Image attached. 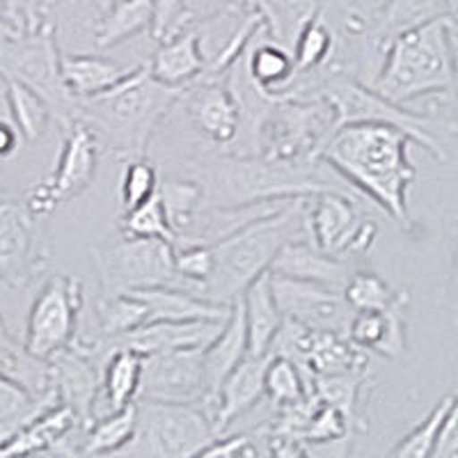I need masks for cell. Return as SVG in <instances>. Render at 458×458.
I'll use <instances>...</instances> for the list:
<instances>
[{"label": "cell", "instance_id": "cell-1", "mask_svg": "<svg viewBox=\"0 0 458 458\" xmlns=\"http://www.w3.org/2000/svg\"><path fill=\"white\" fill-rule=\"evenodd\" d=\"M411 142L408 133L390 124H346L326 142L321 161L355 193L369 198L399 225L411 227L408 191L417 177L408 158Z\"/></svg>", "mask_w": 458, "mask_h": 458}, {"label": "cell", "instance_id": "cell-2", "mask_svg": "<svg viewBox=\"0 0 458 458\" xmlns=\"http://www.w3.org/2000/svg\"><path fill=\"white\" fill-rule=\"evenodd\" d=\"M195 179L202 183L204 207H245V204L301 199L326 191L355 193L321 158L312 161H284L261 154H218L191 163Z\"/></svg>", "mask_w": 458, "mask_h": 458}, {"label": "cell", "instance_id": "cell-3", "mask_svg": "<svg viewBox=\"0 0 458 458\" xmlns=\"http://www.w3.org/2000/svg\"><path fill=\"white\" fill-rule=\"evenodd\" d=\"M183 92L186 89L158 83L149 64H138L117 88L81 101V122L97 133L101 147L114 158H145L151 136L182 101Z\"/></svg>", "mask_w": 458, "mask_h": 458}, {"label": "cell", "instance_id": "cell-4", "mask_svg": "<svg viewBox=\"0 0 458 458\" xmlns=\"http://www.w3.org/2000/svg\"><path fill=\"white\" fill-rule=\"evenodd\" d=\"M305 199H293L276 214L245 225L211 245L214 271L199 289V296L220 305H234L257 277L271 271L282 245L302 239L298 232H308Z\"/></svg>", "mask_w": 458, "mask_h": 458}, {"label": "cell", "instance_id": "cell-5", "mask_svg": "<svg viewBox=\"0 0 458 458\" xmlns=\"http://www.w3.org/2000/svg\"><path fill=\"white\" fill-rule=\"evenodd\" d=\"M452 19H440L394 39L369 88L399 106L424 97H445L454 104L456 72L449 35Z\"/></svg>", "mask_w": 458, "mask_h": 458}, {"label": "cell", "instance_id": "cell-6", "mask_svg": "<svg viewBox=\"0 0 458 458\" xmlns=\"http://www.w3.org/2000/svg\"><path fill=\"white\" fill-rule=\"evenodd\" d=\"M302 97H321L335 113V131L346 124L378 122L401 129L412 142L427 149L436 161L449 158L443 140L436 136V120L431 114L415 113L406 106L392 104L374 88L346 72H326L302 76Z\"/></svg>", "mask_w": 458, "mask_h": 458}, {"label": "cell", "instance_id": "cell-7", "mask_svg": "<svg viewBox=\"0 0 458 458\" xmlns=\"http://www.w3.org/2000/svg\"><path fill=\"white\" fill-rule=\"evenodd\" d=\"M63 51L51 21L35 30H23L12 42L0 47V76H12L35 89L51 108L53 122L64 131L81 122V101L69 92L60 69Z\"/></svg>", "mask_w": 458, "mask_h": 458}, {"label": "cell", "instance_id": "cell-8", "mask_svg": "<svg viewBox=\"0 0 458 458\" xmlns=\"http://www.w3.org/2000/svg\"><path fill=\"white\" fill-rule=\"evenodd\" d=\"M101 296H126L158 286L186 289L174 264V248L158 239H126L92 248ZM188 292V289H186Z\"/></svg>", "mask_w": 458, "mask_h": 458}, {"label": "cell", "instance_id": "cell-9", "mask_svg": "<svg viewBox=\"0 0 458 458\" xmlns=\"http://www.w3.org/2000/svg\"><path fill=\"white\" fill-rule=\"evenodd\" d=\"M202 406L138 399V431L120 458H191L216 440Z\"/></svg>", "mask_w": 458, "mask_h": 458}, {"label": "cell", "instance_id": "cell-10", "mask_svg": "<svg viewBox=\"0 0 458 458\" xmlns=\"http://www.w3.org/2000/svg\"><path fill=\"white\" fill-rule=\"evenodd\" d=\"M308 234L328 255L353 259L371 250L378 225L362 216L358 198L344 191H326L305 199Z\"/></svg>", "mask_w": 458, "mask_h": 458}, {"label": "cell", "instance_id": "cell-11", "mask_svg": "<svg viewBox=\"0 0 458 458\" xmlns=\"http://www.w3.org/2000/svg\"><path fill=\"white\" fill-rule=\"evenodd\" d=\"M83 282L73 276H53L32 301L26 326V346L51 362L79 337Z\"/></svg>", "mask_w": 458, "mask_h": 458}, {"label": "cell", "instance_id": "cell-12", "mask_svg": "<svg viewBox=\"0 0 458 458\" xmlns=\"http://www.w3.org/2000/svg\"><path fill=\"white\" fill-rule=\"evenodd\" d=\"M104 147L85 122H76L64 131V140L57 154V163L47 182L28 191L26 208L35 218L53 214L60 204L79 198L92 183Z\"/></svg>", "mask_w": 458, "mask_h": 458}, {"label": "cell", "instance_id": "cell-13", "mask_svg": "<svg viewBox=\"0 0 458 458\" xmlns=\"http://www.w3.org/2000/svg\"><path fill=\"white\" fill-rule=\"evenodd\" d=\"M48 245L39 218L10 198L0 202V286L26 289L47 271Z\"/></svg>", "mask_w": 458, "mask_h": 458}, {"label": "cell", "instance_id": "cell-14", "mask_svg": "<svg viewBox=\"0 0 458 458\" xmlns=\"http://www.w3.org/2000/svg\"><path fill=\"white\" fill-rule=\"evenodd\" d=\"M195 28L207 60L204 76H225L266 26L250 0H232L202 21H195Z\"/></svg>", "mask_w": 458, "mask_h": 458}, {"label": "cell", "instance_id": "cell-15", "mask_svg": "<svg viewBox=\"0 0 458 458\" xmlns=\"http://www.w3.org/2000/svg\"><path fill=\"white\" fill-rule=\"evenodd\" d=\"M271 282L282 317L305 323L314 330H330L349 337V326L355 312L344 298V292L276 273H271Z\"/></svg>", "mask_w": 458, "mask_h": 458}, {"label": "cell", "instance_id": "cell-16", "mask_svg": "<svg viewBox=\"0 0 458 458\" xmlns=\"http://www.w3.org/2000/svg\"><path fill=\"white\" fill-rule=\"evenodd\" d=\"M188 120L204 140L234 147L241 133V106L225 76H202L183 92Z\"/></svg>", "mask_w": 458, "mask_h": 458}, {"label": "cell", "instance_id": "cell-17", "mask_svg": "<svg viewBox=\"0 0 458 458\" xmlns=\"http://www.w3.org/2000/svg\"><path fill=\"white\" fill-rule=\"evenodd\" d=\"M202 353L204 351H174L145 355L140 399L202 406L207 394Z\"/></svg>", "mask_w": 458, "mask_h": 458}, {"label": "cell", "instance_id": "cell-18", "mask_svg": "<svg viewBox=\"0 0 458 458\" xmlns=\"http://www.w3.org/2000/svg\"><path fill=\"white\" fill-rule=\"evenodd\" d=\"M456 14L458 0H386L383 7L369 19V30H367V48L374 64V76L394 39Z\"/></svg>", "mask_w": 458, "mask_h": 458}, {"label": "cell", "instance_id": "cell-19", "mask_svg": "<svg viewBox=\"0 0 458 458\" xmlns=\"http://www.w3.org/2000/svg\"><path fill=\"white\" fill-rule=\"evenodd\" d=\"M53 387L63 403H67L83 428L94 422V406L101 390V365L79 344L51 360Z\"/></svg>", "mask_w": 458, "mask_h": 458}, {"label": "cell", "instance_id": "cell-20", "mask_svg": "<svg viewBox=\"0 0 458 458\" xmlns=\"http://www.w3.org/2000/svg\"><path fill=\"white\" fill-rule=\"evenodd\" d=\"M271 273L344 292V286L351 280L355 268L351 259L328 255L321 248H317L310 239H296L282 245V250L277 252L276 261L271 266Z\"/></svg>", "mask_w": 458, "mask_h": 458}, {"label": "cell", "instance_id": "cell-21", "mask_svg": "<svg viewBox=\"0 0 458 458\" xmlns=\"http://www.w3.org/2000/svg\"><path fill=\"white\" fill-rule=\"evenodd\" d=\"M271 362L268 355H248V358L236 367L227 378L223 380L218 394H216L214 408H211V422L218 436H223L225 428L236 422L241 415L255 408L266 396V369Z\"/></svg>", "mask_w": 458, "mask_h": 458}, {"label": "cell", "instance_id": "cell-22", "mask_svg": "<svg viewBox=\"0 0 458 458\" xmlns=\"http://www.w3.org/2000/svg\"><path fill=\"white\" fill-rule=\"evenodd\" d=\"M248 355H250V349H248V330H245L243 308H241V301H236L232 305V312H229V318L225 321L220 335L208 344L202 353L204 380H207V394H204L202 408L207 411L208 417H211V408H214L216 394H218L223 380Z\"/></svg>", "mask_w": 458, "mask_h": 458}, {"label": "cell", "instance_id": "cell-23", "mask_svg": "<svg viewBox=\"0 0 458 458\" xmlns=\"http://www.w3.org/2000/svg\"><path fill=\"white\" fill-rule=\"evenodd\" d=\"M151 76L167 88L188 89L198 83L207 73V60H204L199 35L195 23L172 39L161 42L149 63Z\"/></svg>", "mask_w": 458, "mask_h": 458}, {"label": "cell", "instance_id": "cell-24", "mask_svg": "<svg viewBox=\"0 0 458 458\" xmlns=\"http://www.w3.org/2000/svg\"><path fill=\"white\" fill-rule=\"evenodd\" d=\"M76 427H81L76 412L60 401L3 440L0 458H30L35 454L48 452L64 443Z\"/></svg>", "mask_w": 458, "mask_h": 458}, {"label": "cell", "instance_id": "cell-25", "mask_svg": "<svg viewBox=\"0 0 458 458\" xmlns=\"http://www.w3.org/2000/svg\"><path fill=\"white\" fill-rule=\"evenodd\" d=\"M248 79L271 97H289L296 83V63L289 48L280 47L266 35V28L255 37V42L243 55Z\"/></svg>", "mask_w": 458, "mask_h": 458}, {"label": "cell", "instance_id": "cell-26", "mask_svg": "<svg viewBox=\"0 0 458 458\" xmlns=\"http://www.w3.org/2000/svg\"><path fill=\"white\" fill-rule=\"evenodd\" d=\"M136 67L138 64L126 67V64L114 63L108 57L85 55V53H63V57H60L64 83L79 101H88L110 92L122 81L129 79L131 73L136 72Z\"/></svg>", "mask_w": 458, "mask_h": 458}, {"label": "cell", "instance_id": "cell-27", "mask_svg": "<svg viewBox=\"0 0 458 458\" xmlns=\"http://www.w3.org/2000/svg\"><path fill=\"white\" fill-rule=\"evenodd\" d=\"M245 317V330H248V349L250 355H268L271 346L280 333L284 317L277 308L276 293H273L271 271L257 277L243 296L239 298Z\"/></svg>", "mask_w": 458, "mask_h": 458}, {"label": "cell", "instance_id": "cell-28", "mask_svg": "<svg viewBox=\"0 0 458 458\" xmlns=\"http://www.w3.org/2000/svg\"><path fill=\"white\" fill-rule=\"evenodd\" d=\"M367 369H369V362H367L365 351L355 346L346 335L330 333V330H314L308 358L301 367L310 392L317 376L367 374Z\"/></svg>", "mask_w": 458, "mask_h": 458}, {"label": "cell", "instance_id": "cell-29", "mask_svg": "<svg viewBox=\"0 0 458 458\" xmlns=\"http://www.w3.org/2000/svg\"><path fill=\"white\" fill-rule=\"evenodd\" d=\"M399 305L387 312H355L349 326V339L362 351L386 360H401L406 353V312Z\"/></svg>", "mask_w": 458, "mask_h": 458}, {"label": "cell", "instance_id": "cell-30", "mask_svg": "<svg viewBox=\"0 0 458 458\" xmlns=\"http://www.w3.org/2000/svg\"><path fill=\"white\" fill-rule=\"evenodd\" d=\"M0 376H5L32 396H44L53 390L51 362L32 355L26 342L12 337L3 318H0Z\"/></svg>", "mask_w": 458, "mask_h": 458}, {"label": "cell", "instance_id": "cell-31", "mask_svg": "<svg viewBox=\"0 0 458 458\" xmlns=\"http://www.w3.org/2000/svg\"><path fill=\"white\" fill-rule=\"evenodd\" d=\"M145 355L131 349L110 351L101 367V390L108 411H122L140 399Z\"/></svg>", "mask_w": 458, "mask_h": 458}, {"label": "cell", "instance_id": "cell-32", "mask_svg": "<svg viewBox=\"0 0 458 458\" xmlns=\"http://www.w3.org/2000/svg\"><path fill=\"white\" fill-rule=\"evenodd\" d=\"M264 19L266 35L293 53L298 37L321 12V0H250Z\"/></svg>", "mask_w": 458, "mask_h": 458}, {"label": "cell", "instance_id": "cell-33", "mask_svg": "<svg viewBox=\"0 0 458 458\" xmlns=\"http://www.w3.org/2000/svg\"><path fill=\"white\" fill-rule=\"evenodd\" d=\"M154 26L151 0H113L108 10L101 12L94 23V44L97 48H110L140 35Z\"/></svg>", "mask_w": 458, "mask_h": 458}, {"label": "cell", "instance_id": "cell-34", "mask_svg": "<svg viewBox=\"0 0 458 458\" xmlns=\"http://www.w3.org/2000/svg\"><path fill=\"white\" fill-rule=\"evenodd\" d=\"M0 81L5 85V104L10 110L12 124L19 129L23 140L37 142L44 136L48 122L53 120L51 108L35 89L23 85L21 81L12 79V76H0Z\"/></svg>", "mask_w": 458, "mask_h": 458}, {"label": "cell", "instance_id": "cell-35", "mask_svg": "<svg viewBox=\"0 0 458 458\" xmlns=\"http://www.w3.org/2000/svg\"><path fill=\"white\" fill-rule=\"evenodd\" d=\"M339 53V35L333 23L318 12V16L298 37L293 47V63L298 76L323 73L330 69Z\"/></svg>", "mask_w": 458, "mask_h": 458}, {"label": "cell", "instance_id": "cell-36", "mask_svg": "<svg viewBox=\"0 0 458 458\" xmlns=\"http://www.w3.org/2000/svg\"><path fill=\"white\" fill-rule=\"evenodd\" d=\"M138 431V401L122 411H110L101 420H94L83 443L85 456H110L120 454L133 443Z\"/></svg>", "mask_w": 458, "mask_h": 458}, {"label": "cell", "instance_id": "cell-37", "mask_svg": "<svg viewBox=\"0 0 458 458\" xmlns=\"http://www.w3.org/2000/svg\"><path fill=\"white\" fill-rule=\"evenodd\" d=\"M55 403H60L55 387L44 396H32L5 376H0V443Z\"/></svg>", "mask_w": 458, "mask_h": 458}, {"label": "cell", "instance_id": "cell-38", "mask_svg": "<svg viewBox=\"0 0 458 458\" xmlns=\"http://www.w3.org/2000/svg\"><path fill=\"white\" fill-rule=\"evenodd\" d=\"M94 317L99 330L97 339H114L147 326L149 312L140 296L126 293V296H101L94 305Z\"/></svg>", "mask_w": 458, "mask_h": 458}, {"label": "cell", "instance_id": "cell-39", "mask_svg": "<svg viewBox=\"0 0 458 458\" xmlns=\"http://www.w3.org/2000/svg\"><path fill=\"white\" fill-rule=\"evenodd\" d=\"M344 298L353 312H387L411 302L408 292H394L380 276L369 271H355L344 286Z\"/></svg>", "mask_w": 458, "mask_h": 458}, {"label": "cell", "instance_id": "cell-40", "mask_svg": "<svg viewBox=\"0 0 458 458\" xmlns=\"http://www.w3.org/2000/svg\"><path fill=\"white\" fill-rule=\"evenodd\" d=\"M158 195H161L163 208H165L167 220H170L174 234L183 236L188 227L193 225L198 214L204 207V191L202 183L195 177H177L165 179L158 186Z\"/></svg>", "mask_w": 458, "mask_h": 458}, {"label": "cell", "instance_id": "cell-41", "mask_svg": "<svg viewBox=\"0 0 458 458\" xmlns=\"http://www.w3.org/2000/svg\"><path fill=\"white\" fill-rule=\"evenodd\" d=\"M367 374H330V376H317L312 386V394L326 406H333L349 420L351 428L360 427L365 428L362 420H360L358 403L362 396V387H365Z\"/></svg>", "mask_w": 458, "mask_h": 458}, {"label": "cell", "instance_id": "cell-42", "mask_svg": "<svg viewBox=\"0 0 458 458\" xmlns=\"http://www.w3.org/2000/svg\"><path fill=\"white\" fill-rule=\"evenodd\" d=\"M120 232L126 239H158L170 243L172 248L177 245V234L167 220L165 208H163L161 195H154L140 207L124 211L120 220Z\"/></svg>", "mask_w": 458, "mask_h": 458}, {"label": "cell", "instance_id": "cell-43", "mask_svg": "<svg viewBox=\"0 0 458 458\" xmlns=\"http://www.w3.org/2000/svg\"><path fill=\"white\" fill-rule=\"evenodd\" d=\"M266 399L271 401L273 406L284 408L298 403L308 394H312L308 387V380L302 376L301 367L292 362L289 358L271 353V362L266 369Z\"/></svg>", "mask_w": 458, "mask_h": 458}, {"label": "cell", "instance_id": "cell-44", "mask_svg": "<svg viewBox=\"0 0 458 458\" xmlns=\"http://www.w3.org/2000/svg\"><path fill=\"white\" fill-rule=\"evenodd\" d=\"M452 401L454 394H447L437 401L433 411L424 417L422 422L417 424L408 436L401 437L399 443L394 445V449L387 454V458H433L437 433H440L445 417H447L449 408H452Z\"/></svg>", "mask_w": 458, "mask_h": 458}, {"label": "cell", "instance_id": "cell-45", "mask_svg": "<svg viewBox=\"0 0 458 458\" xmlns=\"http://www.w3.org/2000/svg\"><path fill=\"white\" fill-rule=\"evenodd\" d=\"M161 186V177L154 163L147 158H131L126 161L124 172H122V183H120V198L124 211L140 207L149 198L158 193Z\"/></svg>", "mask_w": 458, "mask_h": 458}, {"label": "cell", "instance_id": "cell-46", "mask_svg": "<svg viewBox=\"0 0 458 458\" xmlns=\"http://www.w3.org/2000/svg\"><path fill=\"white\" fill-rule=\"evenodd\" d=\"M151 7H154L151 37L158 44L172 39V37L179 35V32H183L198 21L195 12L188 7V0H151Z\"/></svg>", "mask_w": 458, "mask_h": 458}, {"label": "cell", "instance_id": "cell-47", "mask_svg": "<svg viewBox=\"0 0 458 458\" xmlns=\"http://www.w3.org/2000/svg\"><path fill=\"white\" fill-rule=\"evenodd\" d=\"M349 433H353V428H351L349 420H346L337 408L318 403L312 420H310L308 428H305L302 443H326V440L344 437L349 436Z\"/></svg>", "mask_w": 458, "mask_h": 458}, {"label": "cell", "instance_id": "cell-48", "mask_svg": "<svg viewBox=\"0 0 458 458\" xmlns=\"http://www.w3.org/2000/svg\"><path fill=\"white\" fill-rule=\"evenodd\" d=\"M250 447L252 440L248 436H243V433H236V436L227 437L218 436L191 458H243L245 452Z\"/></svg>", "mask_w": 458, "mask_h": 458}, {"label": "cell", "instance_id": "cell-49", "mask_svg": "<svg viewBox=\"0 0 458 458\" xmlns=\"http://www.w3.org/2000/svg\"><path fill=\"white\" fill-rule=\"evenodd\" d=\"M433 458H458V392L454 394L452 408H449L440 433H437Z\"/></svg>", "mask_w": 458, "mask_h": 458}, {"label": "cell", "instance_id": "cell-50", "mask_svg": "<svg viewBox=\"0 0 458 458\" xmlns=\"http://www.w3.org/2000/svg\"><path fill=\"white\" fill-rule=\"evenodd\" d=\"M308 458H353V433L326 443H305Z\"/></svg>", "mask_w": 458, "mask_h": 458}, {"label": "cell", "instance_id": "cell-51", "mask_svg": "<svg viewBox=\"0 0 458 458\" xmlns=\"http://www.w3.org/2000/svg\"><path fill=\"white\" fill-rule=\"evenodd\" d=\"M268 458H308L305 443L293 437H268Z\"/></svg>", "mask_w": 458, "mask_h": 458}, {"label": "cell", "instance_id": "cell-52", "mask_svg": "<svg viewBox=\"0 0 458 458\" xmlns=\"http://www.w3.org/2000/svg\"><path fill=\"white\" fill-rule=\"evenodd\" d=\"M21 133L12 124V120H5L0 117V158H10L14 157L19 145H21Z\"/></svg>", "mask_w": 458, "mask_h": 458}, {"label": "cell", "instance_id": "cell-53", "mask_svg": "<svg viewBox=\"0 0 458 458\" xmlns=\"http://www.w3.org/2000/svg\"><path fill=\"white\" fill-rule=\"evenodd\" d=\"M452 51H454V72H456V89H454V110H456V124H458V14L452 19Z\"/></svg>", "mask_w": 458, "mask_h": 458}, {"label": "cell", "instance_id": "cell-54", "mask_svg": "<svg viewBox=\"0 0 458 458\" xmlns=\"http://www.w3.org/2000/svg\"><path fill=\"white\" fill-rule=\"evenodd\" d=\"M21 32H23L21 28L16 26V23H12L7 16L0 14V47H3V44H7V42H12V39L21 35Z\"/></svg>", "mask_w": 458, "mask_h": 458}, {"label": "cell", "instance_id": "cell-55", "mask_svg": "<svg viewBox=\"0 0 458 458\" xmlns=\"http://www.w3.org/2000/svg\"><path fill=\"white\" fill-rule=\"evenodd\" d=\"M452 298H454V308L458 312V239L456 245H454V255H452Z\"/></svg>", "mask_w": 458, "mask_h": 458}, {"label": "cell", "instance_id": "cell-56", "mask_svg": "<svg viewBox=\"0 0 458 458\" xmlns=\"http://www.w3.org/2000/svg\"><path fill=\"white\" fill-rule=\"evenodd\" d=\"M57 3H64V0H47V7H48V10H51V7L57 5ZM92 3H94V5H97V7H99L101 12H104V10H108L110 3H113V0H92Z\"/></svg>", "mask_w": 458, "mask_h": 458}, {"label": "cell", "instance_id": "cell-57", "mask_svg": "<svg viewBox=\"0 0 458 458\" xmlns=\"http://www.w3.org/2000/svg\"><path fill=\"white\" fill-rule=\"evenodd\" d=\"M243 458H261V456H259V452H257L255 447H250V449H248V452H245Z\"/></svg>", "mask_w": 458, "mask_h": 458}, {"label": "cell", "instance_id": "cell-58", "mask_svg": "<svg viewBox=\"0 0 458 458\" xmlns=\"http://www.w3.org/2000/svg\"><path fill=\"white\" fill-rule=\"evenodd\" d=\"M3 199H7V193H5V191H0V202H3Z\"/></svg>", "mask_w": 458, "mask_h": 458}, {"label": "cell", "instance_id": "cell-59", "mask_svg": "<svg viewBox=\"0 0 458 458\" xmlns=\"http://www.w3.org/2000/svg\"><path fill=\"white\" fill-rule=\"evenodd\" d=\"M0 14H3V16H7V14H5V7H3V3H0Z\"/></svg>", "mask_w": 458, "mask_h": 458}]
</instances>
